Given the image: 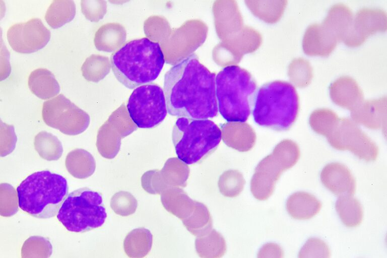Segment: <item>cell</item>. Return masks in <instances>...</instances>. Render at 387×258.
<instances>
[{
    "mask_svg": "<svg viewBox=\"0 0 387 258\" xmlns=\"http://www.w3.org/2000/svg\"><path fill=\"white\" fill-rule=\"evenodd\" d=\"M216 74L195 54L176 62L165 74L163 90L168 113L191 119H209L218 113Z\"/></svg>",
    "mask_w": 387,
    "mask_h": 258,
    "instance_id": "1",
    "label": "cell"
},
{
    "mask_svg": "<svg viewBox=\"0 0 387 258\" xmlns=\"http://www.w3.org/2000/svg\"><path fill=\"white\" fill-rule=\"evenodd\" d=\"M110 61L116 79L133 89L155 80L165 58L159 43L142 38L124 44L111 55Z\"/></svg>",
    "mask_w": 387,
    "mask_h": 258,
    "instance_id": "2",
    "label": "cell"
},
{
    "mask_svg": "<svg viewBox=\"0 0 387 258\" xmlns=\"http://www.w3.org/2000/svg\"><path fill=\"white\" fill-rule=\"evenodd\" d=\"M218 111L227 122H244L252 113L258 89L246 70L236 65L225 67L216 76Z\"/></svg>",
    "mask_w": 387,
    "mask_h": 258,
    "instance_id": "3",
    "label": "cell"
},
{
    "mask_svg": "<svg viewBox=\"0 0 387 258\" xmlns=\"http://www.w3.org/2000/svg\"><path fill=\"white\" fill-rule=\"evenodd\" d=\"M299 98L295 88L276 80L258 88L252 110L254 121L260 126L277 131L289 130L295 121Z\"/></svg>",
    "mask_w": 387,
    "mask_h": 258,
    "instance_id": "4",
    "label": "cell"
},
{
    "mask_svg": "<svg viewBox=\"0 0 387 258\" xmlns=\"http://www.w3.org/2000/svg\"><path fill=\"white\" fill-rule=\"evenodd\" d=\"M67 180L48 170L31 174L17 187L20 208L38 218L55 216L68 194Z\"/></svg>",
    "mask_w": 387,
    "mask_h": 258,
    "instance_id": "5",
    "label": "cell"
},
{
    "mask_svg": "<svg viewBox=\"0 0 387 258\" xmlns=\"http://www.w3.org/2000/svg\"><path fill=\"white\" fill-rule=\"evenodd\" d=\"M221 138L220 128L209 119L179 117L172 132L176 154L186 165L202 162L216 150Z\"/></svg>",
    "mask_w": 387,
    "mask_h": 258,
    "instance_id": "6",
    "label": "cell"
},
{
    "mask_svg": "<svg viewBox=\"0 0 387 258\" xmlns=\"http://www.w3.org/2000/svg\"><path fill=\"white\" fill-rule=\"evenodd\" d=\"M107 217L102 196L86 187L70 193L60 207L57 218L68 230L84 232L101 227Z\"/></svg>",
    "mask_w": 387,
    "mask_h": 258,
    "instance_id": "7",
    "label": "cell"
},
{
    "mask_svg": "<svg viewBox=\"0 0 387 258\" xmlns=\"http://www.w3.org/2000/svg\"><path fill=\"white\" fill-rule=\"evenodd\" d=\"M130 118L141 128H152L160 124L168 112L163 89L150 83L136 88L126 105Z\"/></svg>",
    "mask_w": 387,
    "mask_h": 258,
    "instance_id": "8",
    "label": "cell"
},
{
    "mask_svg": "<svg viewBox=\"0 0 387 258\" xmlns=\"http://www.w3.org/2000/svg\"><path fill=\"white\" fill-rule=\"evenodd\" d=\"M42 116L47 125L70 136L82 133L90 123L89 115L62 94L43 103Z\"/></svg>",
    "mask_w": 387,
    "mask_h": 258,
    "instance_id": "9",
    "label": "cell"
},
{
    "mask_svg": "<svg viewBox=\"0 0 387 258\" xmlns=\"http://www.w3.org/2000/svg\"><path fill=\"white\" fill-rule=\"evenodd\" d=\"M8 41L11 48L20 53H31L44 47L51 33L39 18L15 24L8 29Z\"/></svg>",
    "mask_w": 387,
    "mask_h": 258,
    "instance_id": "10",
    "label": "cell"
},
{
    "mask_svg": "<svg viewBox=\"0 0 387 258\" xmlns=\"http://www.w3.org/2000/svg\"><path fill=\"white\" fill-rule=\"evenodd\" d=\"M286 169V166L275 155L264 159L251 180L250 189L253 196L260 201L269 199L274 192L276 182Z\"/></svg>",
    "mask_w": 387,
    "mask_h": 258,
    "instance_id": "11",
    "label": "cell"
},
{
    "mask_svg": "<svg viewBox=\"0 0 387 258\" xmlns=\"http://www.w3.org/2000/svg\"><path fill=\"white\" fill-rule=\"evenodd\" d=\"M321 179L324 185L335 195L353 196L355 192V182L350 171L338 163L326 166L322 170Z\"/></svg>",
    "mask_w": 387,
    "mask_h": 258,
    "instance_id": "12",
    "label": "cell"
},
{
    "mask_svg": "<svg viewBox=\"0 0 387 258\" xmlns=\"http://www.w3.org/2000/svg\"><path fill=\"white\" fill-rule=\"evenodd\" d=\"M321 207V203L314 196L305 191L293 194L286 202L288 214L297 220L312 218L320 211Z\"/></svg>",
    "mask_w": 387,
    "mask_h": 258,
    "instance_id": "13",
    "label": "cell"
},
{
    "mask_svg": "<svg viewBox=\"0 0 387 258\" xmlns=\"http://www.w3.org/2000/svg\"><path fill=\"white\" fill-rule=\"evenodd\" d=\"M28 85L33 94L43 100L54 97L60 91L54 75L46 69L39 68L32 71L29 76Z\"/></svg>",
    "mask_w": 387,
    "mask_h": 258,
    "instance_id": "14",
    "label": "cell"
},
{
    "mask_svg": "<svg viewBox=\"0 0 387 258\" xmlns=\"http://www.w3.org/2000/svg\"><path fill=\"white\" fill-rule=\"evenodd\" d=\"M65 164L69 173L79 179L87 178L92 175L96 167L93 156L83 149H76L69 152Z\"/></svg>",
    "mask_w": 387,
    "mask_h": 258,
    "instance_id": "15",
    "label": "cell"
},
{
    "mask_svg": "<svg viewBox=\"0 0 387 258\" xmlns=\"http://www.w3.org/2000/svg\"><path fill=\"white\" fill-rule=\"evenodd\" d=\"M197 252L200 257L219 258L226 251V244L223 236L215 229L198 236L195 242Z\"/></svg>",
    "mask_w": 387,
    "mask_h": 258,
    "instance_id": "16",
    "label": "cell"
},
{
    "mask_svg": "<svg viewBox=\"0 0 387 258\" xmlns=\"http://www.w3.org/2000/svg\"><path fill=\"white\" fill-rule=\"evenodd\" d=\"M336 211L342 223L348 227H355L362 222L363 211L360 202L351 196L338 197L335 204Z\"/></svg>",
    "mask_w": 387,
    "mask_h": 258,
    "instance_id": "17",
    "label": "cell"
},
{
    "mask_svg": "<svg viewBox=\"0 0 387 258\" xmlns=\"http://www.w3.org/2000/svg\"><path fill=\"white\" fill-rule=\"evenodd\" d=\"M76 12L74 1L54 0L47 9L45 19L50 27L57 29L72 21Z\"/></svg>",
    "mask_w": 387,
    "mask_h": 258,
    "instance_id": "18",
    "label": "cell"
},
{
    "mask_svg": "<svg viewBox=\"0 0 387 258\" xmlns=\"http://www.w3.org/2000/svg\"><path fill=\"white\" fill-rule=\"evenodd\" d=\"M187 229L193 235H203L212 229L213 222L210 213L203 204L196 201L194 210L189 216L182 220Z\"/></svg>",
    "mask_w": 387,
    "mask_h": 258,
    "instance_id": "19",
    "label": "cell"
},
{
    "mask_svg": "<svg viewBox=\"0 0 387 258\" xmlns=\"http://www.w3.org/2000/svg\"><path fill=\"white\" fill-rule=\"evenodd\" d=\"M34 145L39 156L48 161L59 159L63 153L62 146L59 139L46 131H41L35 136Z\"/></svg>",
    "mask_w": 387,
    "mask_h": 258,
    "instance_id": "20",
    "label": "cell"
},
{
    "mask_svg": "<svg viewBox=\"0 0 387 258\" xmlns=\"http://www.w3.org/2000/svg\"><path fill=\"white\" fill-rule=\"evenodd\" d=\"M167 197L173 200V202L161 198V201L164 207L172 205L166 208V210L178 217L182 221L188 218L192 213L196 206V201L191 200L183 191L176 190L172 194H163Z\"/></svg>",
    "mask_w": 387,
    "mask_h": 258,
    "instance_id": "21",
    "label": "cell"
},
{
    "mask_svg": "<svg viewBox=\"0 0 387 258\" xmlns=\"http://www.w3.org/2000/svg\"><path fill=\"white\" fill-rule=\"evenodd\" d=\"M52 246L47 238L33 236L25 240L21 249L22 258L44 257L51 256Z\"/></svg>",
    "mask_w": 387,
    "mask_h": 258,
    "instance_id": "22",
    "label": "cell"
},
{
    "mask_svg": "<svg viewBox=\"0 0 387 258\" xmlns=\"http://www.w3.org/2000/svg\"><path fill=\"white\" fill-rule=\"evenodd\" d=\"M142 228H139V238L136 237L135 230L129 233L124 241V249L127 254H136V257H142L146 255L150 251L152 242V236L149 231L143 238L141 237Z\"/></svg>",
    "mask_w": 387,
    "mask_h": 258,
    "instance_id": "23",
    "label": "cell"
},
{
    "mask_svg": "<svg viewBox=\"0 0 387 258\" xmlns=\"http://www.w3.org/2000/svg\"><path fill=\"white\" fill-rule=\"evenodd\" d=\"M17 191L10 184H1L0 214L2 216L10 217L18 211L19 203Z\"/></svg>",
    "mask_w": 387,
    "mask_h": 258,
    "instance_id": "24",
    "label": "cell"
},
{
    "mask_svg": "<svg viewBox=\"0 0 387 258\" xmlns=\"http://www.w3.org/2000/svg\"><path fill=\"white\" fill-rule=\"evenodd\" d=\"M244 180L241 174L236 171H227L224 173L219 182L220 192L225 197L234 198L242 191Z\"/></svg>",
    "mask_w": 387,
    "mask_h": 258,
    "instance_id": "25",
    "label": "cell"
},
{
    "mask_svg": "<svg viewBox=\"0 0 387 258\" xmlns=\"http://www.w3.org/2000/svg\"><path fill=\"white\" fill-rule=\"evenodd\" d=\"M109 62L104 57L92 55L84 61L81 67L82 75L89 81L97 82L104 75L109 68Z\"/></svg>",
    "mask_w": 387,
    "mask_h": 258,
    "instance_id": "26",
    "label": "cell"
},
{
    "mask_svg": "<svg viewBox=\"0 0 387 258\" xmlns=\"http://www.w3.org/2000/svg\"><path fill=\"white\" fill-rule=\"evenodd\" d=\"M110 206L115 213L121 216L131 215L127 209L133 213L136 211L137 203L130 193L119 191L115 194L111 199Z\"/></svg>",
    "mask_w": 387,
    "mask_h": 258,
    "instance_id": "27",
    "label": "cell"
},
{
    "mask_svg": "<svg viewBox=\"0 0 387 258\" xmlns=\"http://www.w3.org/2000/svg\"><path fill=\"white\" fill-rule=\"evenodd\" d=\"M330 249L325 242L317 238H309L298 253V257H330Z\"/></svg>",
    "mask_w": 387,
    "mask_h": 258,
    "instance_id": "28",
    "label": "cell"
},
{
    "mask_svg": "<svg viewBox=\"0 0 387 258\" xmlns=\"http://www.w3.org/2000/svg\"><path fill=\"white\" fill-rule=\"evenodd\" d=\"M0 154L6 156L12 153L15 148L17 136L14 126L1 121Z\"/></svg>",
    "mask_w": 387,
    "mask_h": 258,
    "instance_id": "29",
    "label": "cell"
},
{
    "mask_svg": "<svg viewBox=\"0 0 387 258\" xmlns=\"http://www.w3.org/2000/svg\"><path fill=\"white\" fill-rule=\"evenodd\" d=\"M95 1H81V11L85 17L91 21H97L104 12V5Z\"/></svg>",
    "mask_w": 387,
    "mask_h": 258,
    "instance_id": "30",
    "label": "cell"
},
{
    "mask_svg": "<svg viewBox=\"0 0 387 258\" xmlns=\"http://www.w3.org/2000/svg\"><path fill=\"white\" fill-rule=\"evenodd\" d=\"M258 257H282L283 251L282 248L277 244L268 243L263 245L260 249Z\"/></svg>",
    "mask_w": 387,
    "mask_h": 258,
    "instance_id": "31",
    "label": "cell"
}]
</instances>
